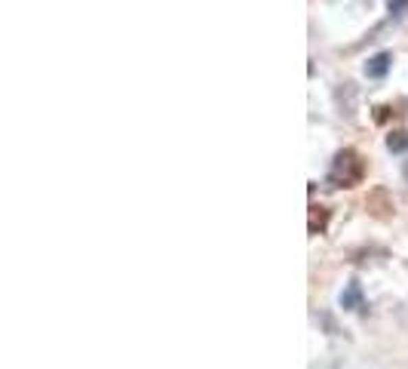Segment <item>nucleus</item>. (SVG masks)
I'll return each instance as SVG.
<instances>
[{
    "label": "nucleus",
    "mask_w": 408,
    "mask_h": 369,
    "mask_svg": "<svg viewBox=\"0 0 408 369\" xmlns=\"http://www.w3.org/2000/svg\"><path fill=\"white\" fill-rule=\"evenodd\" d=\"M387 6H390V16L403 19L408 12V0H387Z\"/></svg>",
    "instance_id": "5"
},
{
    "label": "nucleus",
    "mask_w": 408,
    "mask_h": 369,
    "mask_svg": "<svg viewBox=\"0 0 408 369\" xmlns=\"http://www.w3.org/2000/svg\"><path fill=\"white\" fill-rule=\"evenodd\" d=\"M387 148H390L393 154H405L408 151V133L405 129H396V133L387 136Z\"/></svg>",
    "instance_id": "4"
},
{
    "label": "nucleus",
    "mask_w": 408,
    "mask_h": 369,
    "mask_svg": "<svg viewBox=\"0 0 408 369\" xmlns=\"http://www.w3.org/2000/svg\"><path fill=\"white\" fill-rule=\"evenodd\" d=\"M363 179V160H359L356 151H338L332 163V173H328V182L335 188H350Z\"/></svg>",
    "instance_id": "1"
},
{
    "label": "nucleus",
    "mask_w": 408,
    "mask_h": 369,
    "mask_svg": "<svg viewBox=\"0 0 408 369\" xmlns=\"http://www.w3.org/2000/svg\"><path fill=\"white\" fill-rule=\"evenodd\" d=\"M390 62H393L390 52H378V56H372V59L365 62V77H372V81H381V77L390 71Z\"/></svg>",
    "instance_id": "3"
},
{
    "label": "nucleus",
    "mask_w": 408,
    "mask_h": 369,
    "mask_svg": "<svg viewBox=\"0 0 408 369\" xmlns=\"http://www.w3.org/2000/svg\"><path fill=\"white\" fill-rule=\"evenodd\" d=\"M363 305H365L363 286H359L356 280H350L344 286V293H341V308H344V311H363Z\"/></svg>",
    "instance_id": "2"
}]
</instances>
